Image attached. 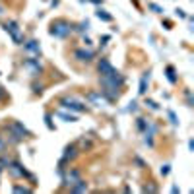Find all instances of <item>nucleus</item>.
Returning <instances> with one entry per match:
<instances>
[{"mask_svg": "<svg viewBox=\"0 0 194 194\" xmlns=\"http://www.w3.org/2000/svg\"><path fill=\"white\" fill-rule=\"evenodd\" d=\"M8 132H10L12 142H20V140H23L29 134V130L25 128L22 122H10V124H8Z\"/></svg>", "mask_w": 194, "mask_h": 194, "instance_id": "4", "label": "nucleus"}, {"mask_svg": "<svg viewBox=\"0 0 194 194\" xmlns=\"http://www.w3.org/2000/svg\"><path fill=\"white\" fill-rule=\"evenodd\" d=\"M0 173H2V167H0Z\"/></svg>", "mask_w": 194, "mask_h": 194, "instance_id": "34", "label": "nucleus"}, {"mask_svg": "<svg viewBox=\"0 0 194 194\" xmlns=\"http://www.w3.org/2000/svg\"><path fill=\"white\" fill-rule=\"evenodd\" d=\"M146 126H148V120L146 119H138V128L140 130H146Z\"/></svg>", "mask_w": 194, "mask_h": 194, "instance_id": "22", "label": "nucleus"}, {"mask_svg": "<svg viewBox=\"0 0 194 194\" xmlns=\"http://www.w3.org/2000/svg\"><path fill=\"white\" fill-rule=\"evenodd\" d=\"M14 192H23V194H29L31 192V188H27V187H14Z\"/></svg>", "mask_w": 194, "mask_h": 194, "instance_id": "20", "label": "nucleus"}, {"mask_svg": "<svg viewBox=\"0 0 194 194\" xmlns=\"http://www.w3.org/2000/svg\"><path fill=\"white\" fill-rule=\"evenodd\" d=\"M23 49L27 52V56H39L41 55V45H39V41H35V39L23 43Z\"/></svg>", "mask_w": 194, "mask_h": 194, "instance_id": "10", "label": "nucleus"}, {"mask_svg": "<svg viewBox=\"0 0 194 194\" xmlns=\"http://www.w3.org/2000/svg\"><path fill=\"white\" fill-rule=\"evenodd\" d=\"M78 155V146L76 144H70V146H66L64 148V153H62V163H66V161H70V159H74V157Z\"/></svg>", "mask_w": 194, "mask_h": 194, "instance_id": "11", "label": "nucleus"}, {"mask_svg": "<svg viewBox=\"0 0 194 194\" xmlns=\"http://www.w3.org/2000/svg\"><path fill=\"white\" fill-rule=\"evenodd\" d=\"M70 190H72V192H87V190H90V187H87V182H85V181L80 179V181H78Z\"/></svg>", "mask_w": 194, "mask_h": 194, "instance_id": "15", "label": "nucleus"}, {"mask_svg": "<svg viewBox=\"0 0 194 194\" xmlns=\"http://www.w3.org/2000/svg\"><path fill=\"white\" fill-rule=\"evenodd\" d=\"M177 14H179V16H181V17H187V14H184V12H182V10H181V8H179V10H177Z\"/></svg>", "mask_w": 194, "mask_h": 194, "instance_id": "31", "label": "nucleus"}, {"mask_svg": "<svg viewBox=\"0 0 194 194\" xmlns=\"http://www.w3.org/2000/svg\"><path fill=\"white\" fill-rule=\"evenodd\" d=\"M165 74H167V80H169L171 84H177V76H175V68H173L171 64L165 68Z\"/></svg>", "mask_w": 194, "mask_h": 194, "instance_id": "16", "label": "nucleus"}, {"mask_svg": "<svg viewBox=\"0 0 194 194\" xmlns=\"http://www.w3.org/2000/svg\"><path fill=\"white\" fill-rule=\"evenodd\" d=\"M144 192H157V187H153V184H148V187H144Z\"/></svg>", "mask_w": 194, "mask_h": 194, "instance_id": "23", "label": "nucleus"}, {"mask_svg": "<svg viewBox=\"0 0 194 194\" xmlns=\"http://www.w3.org/2000/svg\"><path fill=\"white\" fill-rule=\"evenodd\" d=\"M169 119H171V122H173V124H177V122H179V120H177V117H175V113H173V111H169Z\"/></svg>", "mask_w": 194, "mask_h": 194, "instance_id": "26", "label": "nucleus"}, {"mask_svg": "<svg viewBox=\"0 0 194 194\" xmlns=\"http://www.w3.org/2000/svg\"><path fill=\"white\" fill-rule=\"evenodd\" d=\"M2 97H4V91H2V87H0V99H2Z\"/></svg>", "mask_w": 194, "mask_h": 194, "instance_id": "32", "label": "nucleus"}, {"mask_svg": "<svg viewBox=\"0 0 194 194\" xmlns=\"http://www.w3.org/2000/svg\"><path fill=\"white\" fill-rule=\"evenodd\" d=\"M95 16L99 17V20H103V22H113V16H111V14H107L105 10H101V8L95 12Z\"/></svg>", "mask_w": 194, "mask_h": 194, "instance_id": "18", "label": "nucleus"}, {"mask_svg": "<svg viewBox=\"0 0 194 194\" xmlns=\"http://www.w3.org/2000/svg\"><path fill=\"white\" fill-rule=\"evenodd\" d=\"M4 29H6V33H10V37L14 39V43L16 45H22L23 43V33H22V29H20V25H17V22H6L4 23Z\"/></svg>", "mask_w": 194, "mask_h": 194, "instance_id": "5", "label": "nucleus"}, {"mask_svg": "<svg viewBox=\"0 0 194 194\" xmlns=\"http://www.w3.org/2000/svg\"><path fill=\"white\" fill-rule=\"evenodd\" d=\"M56 114H58L60 119H64L66 122H76V120H78V117H76V114H68V113H64V111H58Z\"/></svg>", "mask_w": 194, "mask_h": 194, "instance_id": "17", "label": "nucleus"}, {"mask_svg": "<svg viewBox=\"0 0 194 194\" xmlns=\"http://www.w3.org/2000/svg\"><path fill=\"white\" fill-rule=\"evenodd\" d=\"M111 39V35H103V37H101V41H103V45H105V43H107Z\"/></svg>", "mask_w": 194, "mask_h": 194, "instance_id": "28", "label": "nucleus"}, {"mask_svg": "<svg viewBox=\"0 0 194 194\" xmlns=\"http://www.w3.org/2000/svg\"><path fill=\"white\" fill-rule=\"evenodd\" d=\"M97 70H99V74L101 76H107V74H111V72H114V68H113V64L109 62L107 58H101L99 60V64H97Z\"/></svg>", "mask_w": 194, "mask_h": 194, "instance_id": "13", "label": "nucleus"}, {"mask_svg": "<svg viewBox=\"0 0 194 194\" xmlns=\"http://www.w3.org/2000/svg\"><path fill=\"white\" fill-rule=\"evenodd\" d=\"M60 105H62V109H70V111H76V113L85 111V105H84L80 99H76V97H70V95L62 97V99H60Z\"/></svg>", "mask_w": 194, "mask_h": 194, "instance_id": "6", "label": "nucleus"}, {"mask_svg": "<svg viewBox=\"0 0 194 194\" xmlns=\"http://www.w3.org/2000/svg\"><path fill=\"white\" fill-rule=\"evenodd\" d=\"M149 8H152L153 12H157V14H163V10H161V8L157 6V4H149Z\"/></svg>", "mask_w": 194, "mask_h": 194, "instance_id": "25", "label": "nucleus"}, {"mask_svg": "<svg viewBox=\"0 0 194 194\" xmlns=\"http://www.w3.org/2000/svg\"><path fill=\"white\" fill-rule=\"evenodd\" d=\"M43 91V85H37V84H35L33 85V93H41Z\"/></svg>", "mask_w": 194, "mask_h": 194, "instance_id": "27", "label": "nucleus"}, {"mask_svg": "<svg viewBox=\"0 0 194 194\" xmlns=\"http://www.w3.org/2000/svg\"><path fill=\"white\" fill-rule=\"evenodd\" d=\"M122 84H124V78H122V74H119L117 70L107 76H101V93L107 101H114L119 99V90L122 87Z\"/></svg>", "mask_w": 194, "mask_h": 194, "instance_id": "1", "label": "nucleus"}, {"mask_svg": "<svg viewBox=\"0 0 194 194\" xmlns=\"http://www.w3.org/2000/svg\"><path fill=\"white\" fill-rule=\"evenodd\" d=\"M148 84H149V72H146L144 76H142V80H140V95H146V91H148Z\"/></svg>", "mask_w": 194, "mask_h": 194, "instance_id": "14", "label": "nucleus"}, {"mask_svg": "<svg viewBox=\"0 0 194 194\" xmlns=\"http://www.w3.org/2000/svg\"><path fill=\"white\" fill-rule=\"evenodd\" d=\"M6 169H8V173H10L14 179H23V177H27L31 182L35 181L33 175H31V173H27V171H25V167H23L22 163H17V161H14V159L10 161V165H8Z\"/></svg>", "mask_w": 194, "mask_h": 194, "instance_id": "3", "label": "nucleus"}, {"mask_svg": "<svg viewBox=\"0 0 194 194\" xmlns=\"http://www.w3.org/2000/svg\"><path fill=\"white\" fill-rule=\"evenodd\" d=\"M49 33L52 35V37H60V39H64V37H68V35L72 33V23L66 22V20H55V22L51 23Z\"/></svg>", "mask_w": 194, "mask_h": 194, "instance_id": "2", "label": "nucleus"}, {"mask_svg": "<svg viewBox=\"0 0 194 194\" xmlns=\"http://www.w3.org/2000/svg\"><path fill=\"white\" fill-rule=\"evenodd\" d=\"M82 179V173H80V169H70V171H66V173H62V187H66V188H72L74 184Z\"/></svg>", "mask_w": 194, "mask_h": 194, "instance_id": "7", "label": "nucleus"}, {"mask_svg": "<svg viewBox=\"0 0 194 194\" xmlns=\"http://www.w3.org/2000/svg\"><path fill=\"white\" fill-rule=\"evenodd\" d=\"M45 124H47V128H49V130H55V124H52V117H51L49 113L45 114Z\"/></svg>", "mask_w": 194, "mask_h": 194, "instance_id": "19", "label": "nucleus"}, {"mask_svg": "<svg viewBox=\"0 0 194 194\" xmlns=\"http://www.w3.org/2000/svg\"><path fill=\"white\" fill-rule=\"evenodd\" d=\"M93 56H95V52L90 49H76L74 51V58H78L80 62H91Z\"/></svg>", "mask_w": 194, "mask_h": 194, "instance_id": "9", "label": "nucleus"}, {"mask_svg": "<svg viewBox=\"0 0 194 194\" xmlns=\"http://www.w3.org/2000/svg\"><path fill=\"white\" fill-rule=\"evenodd\" d=\"M128 111H136V101H132V103H130V107H128Z\"/></svg>", "mask_w": 194, "mask_h": 194, "instance_id": "30", "label": "nucleus"}, {"mask_svg": "<svg viewBox=\"0 0 194 194\" xmlns=\"http://www.w3.org/2000/svg\"><path fill=\"white\" fill-rule=\"evenodd\" d=\"M146 105H148L149 109H153V111H157V109H159V105H157L155 101H152V99H148V101H146Z\"/></svg>", "mask_w": 194, "mask_h": 194, "instance_id": "21", "label": "nucleus"}, {"mask_svg": "<svg viewBox=\"0 0 194 194\" xmlns=\"http://www.w3.org/2000/svg\"><path fill=\"white\" fill-rule=\"evenodd\" d=\"M84 43H85V47H90L91 45V39L90 37H84Z\"/></svg>", "mask_w": 194, "mask_h": 194, "instance_id": "29", "label": "nucleus"}, {"mask_svg": "<svg viewBox=\"0 0 194 194\" xmlns=\"http://www.w3.org/2000/svg\"><path fill=\"white\" fill-rule=\"evenodd\" d=\"M87 101H90L91 105H95V107H103V105L107 103V99H105V97H101V93H95V91H90V93H87Z\"/></svg>", "mask_w": 194, "mask_h": 194, "instance_id": "12", "label": "nucleus"}, {"mask_svg": "<svg viewBox=\"0 0 194 194\" xmlns=\"http://www.w3.org/2000/svg\"><path fill=\"white\" fill-rule=\"evenodd\" d=\"M169 167H171V165H163V167H161V175H163V177H167V175H169V171H171Z\"/></svg>", "mask_w": 194, "mask_h": 194, "instance_id": "24", "label": "nucleus"}, {"mask_svg": "<svg viewBox=\"0 0 194 194\" xmlns=\"http://www.w3.org/2000/svg\"><path fill=\"white\" fill-rule=\"evenodd\" d=\"M2 14H4V8H2V6H0V16H2Z\"/></svg>", "mask_w": 194, "mask_h": 194, "instance_id": "33", "label": "nucleus"}, {"mask_svg": "<svg viewBox=\"0 0 194 194\" xmlns=\"http://www.w3.org/2000/svg\"><path fill=\"white\" fill-rule=\"evenodd\" d=\"M23 66L27 68V72L31 76H39L43 72V66H41L39 56H27V58H25V62H23Z\"/></svg>", "mask_w": 194, "mask_h": 194, "instance_id": "8", "label": "nucleus"}]
</instances>
